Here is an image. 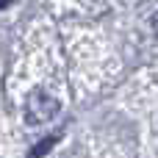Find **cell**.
<instances>
[{
	"label": "cell",
	"instance_id": "6da1fadb",
	"mask_svg": "<svg viewBox=\"0 0 158 158\" xmlns=\"http://www.w3.org/2000/svg\"><path fill=\"white\" fill-rule=\"evenodd\" d=\"M58 100L53 94H47L44 89H33L25 100V122L28 125H42L47 119H53L58 114Z\"/></svg>",
	"mask_w": 158,
	"mask_h": 158
},
{
	"label": "cell",
	"instance_id": "7a4b0ae2",
	"mask_svg": "<svg viewBox=\"0 0 158 158\" xmlns=\"http://www.w3.org/2000/svg\"><path fill=\"white\" fill-rule=\"evenodd\" d=\"M56 142H58V136H44V139H42L31 153H28V158H42L47 150H53V147H56Z\"/></svg>",
	"mask_w": 158,
	"mask_h": 158
},
{
	"label": "cell",
	"instance_id": "3957f363",
	"mask_svg": "<svg viewBox=\"0 0 158 158\" xmlns=\"http://www.w3.org/2000/svg\"><path fill=\"white\" fill-rule=\"evenodd\" d=\"M8 3H11V0H0V8H8Z\"/></svg>",
	"mask_w": 158,
	"mask_h": 158
}]
</instances>
